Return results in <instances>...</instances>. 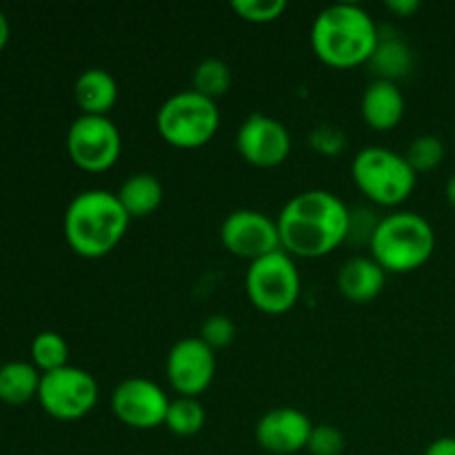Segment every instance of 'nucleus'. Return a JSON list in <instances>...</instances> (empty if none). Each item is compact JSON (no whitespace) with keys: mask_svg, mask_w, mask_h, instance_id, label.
I'll list each match as a JSON object with an SVG mask.
<instances>
[{"mask_svg":"<svg viewBox=\"0 0 455 455\" xmlns=\"http://www.w3.org/2000/svg\"><path fill=\"white\" fill-rule=\"evenodd\" d=\"M280 244L293 258H324L351 231V209L327 189L300 191L275 218Z\"/></svg>","mask_w":455,"mask_h":455,"instance_id":"obj_1","label":"nucleus"},{"mask_svg":"<svg viewBox=\"0 0 455 455\" xmlns=\"http://www.w3.org/2000/svg\"><path fill=\"white\" fill-rule=\"evenodd\" d=\"M309 40L320 62L333 69H354L371 62L380 29L364 7L336 3L315 16Z\"/></svg>","mask_w":455,"mask_h":455,"instance_id":"obj_2","label":"nucleus"},{"mask_svg":"<svg viewBox=\"0 0 455 455\" xmlns=\"http://www.w3.org/2000/svg\"><path fill=\"white\" fill-rule=\"evenodd\" d=\"M129 222L132 218L118 196L105 189H87L67 204L62 231L71 251L96 260L123 243Z\"/></svg>","mask_w":455,"mask_h":455,"instance_id":"obj_3","label":"nucleus"},{"mask_svg":"<svg viewBox=\"0 0 455 455\" xmlns=\"http://www.w3.org/2000/svg\"><path fill=\"white\" fill-rule=\"evenodd\" d=\"M369 249L387 274H411L434 256L435 231L420 213L394 212L376 222Z\"/></svg>","mask_w":455,"mask_h":455,"instance_id":"obj_4","label":"nucleus"},{"mask_svg":"<svg viewBox=\"0 0 455 455\" xmlns=\"http://www.w3.org/2000/svg\"><path fill=\"white\" fill-rule=\"evenodd\" d=\"M156 129L169 147L200 149L209 145L220 129V109L216 100L194 89L178 92L158 107Z\"/></svg>","mask_w":455,"mask_h":455,"instance_id":"obj_5","label":"nucleus"},{"mask_svg":"<svg viewBox=\"0 0 455 455\" xmlns=\"http://www.w3.org/2000/svg\"><path fill=\"white\" fill-rule=\"evenodd\" d=\"M351 178L364 198L380 207H398L416 189L418 173L404 154L387 147H364L351 163Z\"/></svg>","mask_w":455,"mask_h":455,"instance_id":"obj_6","label":"nucleus"},{"mask_svg":"<svg viewBox=\"0 0 455 455\" xmlns=\"http://www.w3.org/2000/svg\"><path fill=\"white\" fill-rule=\"evenodd\" d=\"M302 280L296 258L284 249L249 262L244 274V291L249 302L267 315H280L293 309L300 298Z\"/></svg>","mask_w":455,"mask_h":455,"instance_id":"obj_7","label":"nucleus"},{"mask_svg":"<svg viewBox=\"0 0 455 455\" xmlns=\"http://www.w3.org/2000/svg\"><path fill=\"white\" fill-rule=\"evenodd\" d=\"M67 154L87 173L109 172L123 154V136L109 116L80 114L67 132Z\"/></svg>","mask_w":455,"mask_h":455,"instance_id":"obj_8","label":"nucleus"},{"mask_svg":"<svg viewBox=\"0 0 455 455\" xmlns=\"http://www.w3.org/2000/svg\"><path fill=\"white\" fill-rule=\"evenodd\" d=\"M38 403L44 413L56 420L74 422L93 411L98 404V382L80 367L56 369L43 373L38 389Z\"/></svg>","mask_w":455,"mask_h":455,"instance_id":"obj_9","label":"nucleus"},{"mask_svg":"<svg viewBox=\"0 0 455 455\" xmlns=\"http://www.w3.org/2000/svg\"><path fill=\"white\" fill-rule=\"evenodd\" d=\"M220 243L227 251L249 262L283 249L275 218L256 209L231 212L220 225Z\"/></svg>","mask_w":455,"mask_h":455,"instance_id":"obj_10","label":"nucleus"},{"mask_svg":"<svg viewBox=\"0 0 455 455\" xmlns=\"http://www.w3.org/2000/svg\"><path fill=\"white\" fill-rule=\"evenodd\" d=\"M235 149L244 163L258 169H274L291 154V133L274 116L251 114L238 127Z\"/></svg>","mask_w":455,"mask_h":455,"instance_id":"obj_11","label":"nucleus"},{"mask_svg":"<svg viewBox=\"0 0 455 455\" xmlns=\"http://www.w3.org/2000/svg\"><path fill=\"white\" fill-rule=\"evenodd\" d=\"M172 400L147 378H127L111 391V411L129 429L149 431L164 425Z\"/></svg>","mask_w":455,"mask_h":455,"instance_id":"obj_12","label":"nucleus"},{"mask_svg":"<svg viewBox=\"0 0 455 455\" xmlns=\"http://www.w3.org/2000/svg\"><path fill=\"white\" fill-rule=\"evenodd\" d=\"M164 371L178 395L200 398L216 378V351L200 338H182L169 349Z\"/></svg>","mask_w":455,"mask_h":455,"instance_id":"obj_13","label":"nucleus"},{"mask_svg":"<svg viewBox=\"0 0 455 455\" xmlns=\"http://www.w3.org/2000/svg\"><path fill=\"white\" fill-rule=\"evenodd\" d=\"M314 422L296 407H275L267 411L256 425V443L262 451L293 455L309 444Z\"/></svg>","mask_w":455,"mask_h":455,"instance_id":"obj_14","label":"nucleus"},{"mask_svg":"<svg viewBox=\"0 0 455 455\" xmlns=\"http://www.w3.org/2000/svg\"><path fill=\"white\" fill-rule=\"evenodd\" d=\"M407 111V100L398 83L376 78L367 84L360 100L363 120L376 132H391L398 127Z\"/></svg>","mask_w":455,"mask_h":455,"instance_id":"obj_15","label":"nucleus"},{"mask_svg":"<svg viewBox=\"0 0 455 455\" xmlns=\"http://www.w3.org/2000/svg\"><path fill=\"white\" fill-rule=\"evenodd\" d=\"M387 284V271L371 256H354L338 271V289L355 305L373 302Z\"/></svg>","mask_w":455,"mask_h":455,"instance_id":"obj_16","label":"nucleus"},{"mask_svg":"<svg viewBox=\"0 0 455 455\" xmlns=\"http://www.w3.org/2000/svg\"><path fill=\"white\" fill-rule=\"evenodd\" d=\"M74 98L83 116H107L118 102V83L107 69L92 67L76 78Z\"/></svg>","mask_w":455,"mask_h":455,"instance_id":"obj_17","label":"nucleus"},{"mask_svg":"<svg viewBox=\"0 0 455 455\" xmlns=\"http://www.w3.org/2000/svg\"><path fill=\"white\" fill-rule=\"evenodd\" d=\"M116 196H118L120 204L129 213V218H147L163 204L164 189L163 182L154 173L140 172L129 176L116 191Z\"/></svg>","mask_w":455,"mask_h":455,"instance_id":"obj_18","label":"nucleus"},{"mask_svg":"<svg viewBox=\"0 0 455 455\" xmlns=\"http://www.w3.org/2000/svg\"><path fill=\"white\" fill-rule=\"evenodd\" d=\"M40 378L43 373L31 363L13 360L0 367V403L20 407L29 400L38 398Z\"/></svg>","mask_w":455,"mask_h":455,"instance_id":"obj_19","label":"nucleus"},{"mask_svg":"<svg viewBox=\"0 0 455 455\" xmlns=\"http://www.w3.org/2000/svg\"><path fill=\"white\" fill-rule=\"evenodd\" d=\"M369 65L376 71V78L398 83L403 76L411 74L413 53L409 44L403 38H398V36H391L389 40L380 36V43H378V49Z\"/></svg>","mask_w":455,"mask_h":455,"instance_id":"obj_20","label":"nucleus"},{"mask_svg":"<svg viewBox=\"0 0 455 455\" xmlns=\"http://www.w3.org/2000/svg\"><path fill=\"white\" fill-rule=\"evenodd\" d=\"M207 422V411H204L203 403L198 398H187V395H176L169 403L167 418H164V427L172 431L173 435L180 438H191V435L200 434Z\"/></svg>","mask_w":455,"mask_h":455,"instance_id":"obj_21","label":"nucleus"},{"mask_svg":"<svg viewBox=\"0 0 455 455\" xmlns=\"http://www.w3.org/2000/svg\"><path fill=\"white\" fill-rule=\"evenodd\" d=\"M31 364L40 373L56 371L69 364V345L56 331H40L31 342Z\"/></svg>","mask_w":455,"mask_h":455,"instance_id":"obj_22","label":"nucleus"},{"mask_svg":"<svg viewBox=\"0 0 455 455\" xmlns=\"http://www.w3.org/2000/svg\"><path fill=\"white\" fill-rule=\"evenodd\" d=\"M191 80H194V87H191L194 92L216 100V98L225 96L229 92L231 67L225 60H220V58H204L194 69Z\"/></svg>","mask_w":455,"mask_h":455,"instance_id":"obj_23","label":"nucleus"},{"mask_svg":"<svg viewBox=\"0 0 455 455\" xmlns=\"http://www.w3.org/2000/svg\"><path fill=\"white\" fill-rule=\"evenodd\" d=\"M404 158H407V163L411 164V169L416 173L434 172V169H438L443 164L444 145L438 136L422 133V136L413 138Z\"/></svg>","mask_w":455,"mask_h":455,"instance_id":"obj_24","label":"nucleus"},{"mask_svg":"<svg viewBox=\"0 0 455 455\" xmlns=\"http://www.w3.org/2000/svg\"><path fill=\"white\" fill-rule=\"evenodd\" d=\"M231 9L243 20L253 22V25H265V22L278 20L287 9V3L284 0H234Z\"/></svg>","mask_w":455,"mask_h":455,"instance_id":"obj_25","label":"nucleus"},{"mask_svg":"<svg viewBox=\"0 0 455 455\" xmlns=\"http://www.w3.org/2000/svg\"><path fill=\"white\" fill-rule=\"evenodd\" d=\"M235 333H238V329H235V323L229 315L213 314L209 315L203 323V327H200V340L207 342V345L216 351L229 347L231 342L235 340Z\"/></svg>","mask_w":455,"mask_h":455,"instance_id":"obj_26","label":"nucleus"},{"mask_svg":"<svg viewBox=\"0 0 455 455\" xmlns=\"http://www.w3.org/2000/svg\"><path fill=\"white\" fill-rule=\"evenodd\" d=\"M307 451L311 455H340L345 451V435L333 425H314Z\"/></svg>","mask_w":455,"mask_h":455,"instance_id":"obj_27","label":"nucleus"},{"mask_svg":"<svg viewBox=\"0 0 455 455\" xmlns=\"http://www.w3.org/2000/svg\"><path fill=\"white\" fill-rule=\"evenodd\" d=\"M311 142H314L315 149L323 151V154H338V151H342V147H345V138H342V133L331 127L315 129L314 136H311Z\"/></svg>","mask_w":455,"mask_h":455,"instance_id":"obj_28","label":"nucleus"},{"mask_svg":"<svg viewBox=\"0 0 455 455\" xmlns=\"http://www.w3.org/2000/svg\"><path fill=\"white\" fill-rule=\"evenodd\" d=\"M385 7L398 18H411L420 9V3L418 0H387Z\"/></svg>","mask_w":455,"mask_h":455,"instance_id":"obj_29","label":"nucleus"},{"mask_svg":"<svg viewBox=\"0 0 455 455\" xmlns=\"http://www.w3.org/2000/svg\"><path fill=\"white\" fill-rule=\"evenodd\" d=\"M425 455H455V438L444 435V438L434 440V443L427 447Z\"/></svg>","mask_w":455,"mask_h":455,"instance_id":"obj_30","label":"nucleus"},{"mask_svg":"<svg viewBox=\"0 0 455 455\" xmlns=\"http://www.w3.org/2000/svg\"><path fill=\"white\" fill-rule=\"evenodd\" d=\"M9 36H12V27H9L7 16H4V13L0 12V53H3V49L7 47Z\"/></svg>","mask_w":455,"mask_h":455,"instance_id":"obj_31","label":"nucleus"},{"mask_svg":"<svg viewBox=\"0 0 455 455\" xmlns=\"http://www.w3.org/2000/svg\"><path fill=\"white\" fill-rule=\"evenodd\" d=\"M444 194H447V200L455 207V173L447 180V189H444Z\"/></svg>","mask_w":455,"mask_h":455,"instance_id":"obj_32","label":"nucleus"},{"mask_svg":"<svg viewBox=\"0 0 455 455\" xmlns=\"http://www.w3.org/2000/svg\"><path fill=\"white\" fill-rule=\"evenodd\" d=\"M453 142H455V133H453Z\"/></svg>","mask_w":455,"mask_h":455,"instance_id":"obj_33","label":"nucleus"}]
</instances>
